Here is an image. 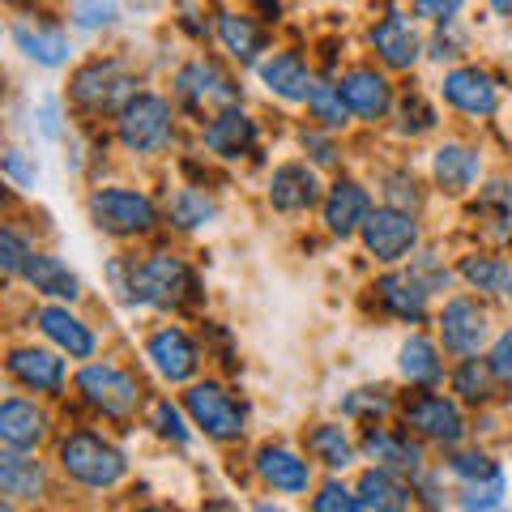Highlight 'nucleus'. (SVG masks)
<instances>
[{
  "mask_svg": "<svg viewBox=\"0 0 512 512\" xmlns=\"http://www.w3.org/2000/svg\"><path fill=\"white\" fill-rule=\"evenodd\" d=\"M393 116H397V133L402 137H427V133H436L440 128V111L431 107L419 90H406L402 99H397V107H393Z\"/></svg>",
  "mask_w": 512,
  "mask_h": 512,
  "instance_id": "ea45409f",
  "label": "nucleus"
},
{
  "mask_svg": "<svg viewBox=\"0 0 512 512\" xmlns=\"http://www.w3.org/2000/svg\"><path fill=\"white\" fill-rule=\"evenodd\" d=\"M90 222L111 239H146L163 227V205L146 188L128 184H99L86 201Z\"/></svg>",
  "mask_w": 512,
  "mask_h": 512,
  "instance_id": "20e7f679",
  "label": "nucleus"
},
{
  "mask_svg": "<svg viewBox=\"0 0 512 512\" xmlns=\"http://www.w3.org/2000/svg\"><path fill=\"white\" fill-rule=\"evenodd\" d=\"M402 427L410 436H419L423 444H440V448H461L466 440V414H461V402L453 393H410L402 402Z\"/></svg>",
  "mask_w": 512,
  "mask_h": 512,
  "instance_id": "9d476101",
  "label": "nucleus"
},
{
  "mask_svg": "<svg viewBox=\"0 0 512 512\" xmlns=\"http://www.w3.org/2000/svg\"><path fill=\"white\" fill-rule=\"evenodd\" d=\"M35 128L47 137V141H64V133H69V120H64V103L56 99V94H43L39 107H35Z\"/></svg>",
  "mask_w": 512,
  "mask_h": 512,
  "instance_id": "8fccbe9b",
  "label": "nucleus"
},
{
  "mask_svg": "<svg viewBox=\"0 0 512 512\" xmlns=\"http://www.w3.org/2000/svg\"><path fill=\"white\" fill-rule=\"evenodd\" d=\"M436 333H440V350L453 359H483V350L495 342V325H491V308L478 295H453L444 299V308L436 312Z\"/></svg>",
  "mask_w": 512,
  "mask_h": 512,
  "instance_id": "423d86ee",
  "label": "nucleus"
},
{
  "mask_svg": "<svg viewBox=\"0 0 512 512\" xmlns=\"http://www.w3.org/2000/svg\"><path fill=\"white\" fill-rule=\"evenodd\" d=\"M470 218H474V231L495 252L512 248V180L508 175H495V180L478 188V197L470 201Z\"/></svg>",
  "mask_w": 512,
  "mask_h": 512,
  "instance_id": "a878e982",
  "label": "nucleus"
},
{
  "mask_svg": "<svg viewBox=\"0 0 512 512\" xmlns=\"http://www.w3.org/2000/svg\"><path fill=\"white\" fill-rule=\"evenodd\" d=\"M180 406L188 410L192 427H197L205 440H214V444L244 440L248 410H244V402H239V397L222 380H197V384H188V393H184Z\"/></svg>",
  "mask_w": 512,
  "mask_h": 512,
  "instance_id": "0eeeda50",
  "label": "nucleus"
},
{
  "mask_svg": "<svg viewBox=\"0 0 512 512\" xmlns=\"http://www.w3.org/2000/svg\"><path fill=\"white\" fill-rule=\"evenodd\" d=\"M22 282L35 295L56 299V303H77V299H82V278H77L56 252H43V248L30 252V261L22 269Z\"/></svg>",
  "mask_w": 512,
  "mask_h": 512,
  "instance_id": "2f4dec72",
  "label": "nucleus"
},
{
  "mask_svg": "<svg viewBox=\"0 0 512 512\" xmlns=\"http://www.w3.org/2000/svg\"><path fill=\"white\" fill-rule=\"evenodd\" d=\"M448 389H453L461 406L487 410L495 402V393H500V380H495L487 359H457V367L448 372Z\"/></svg>",
  "mask_w": 512,
  "mask_h": 512,
  "instance_id": "e433bc0d",
  "label": "nucleus"
},
{
  "mask_svg": "<svg viewBox=\"0 0 512 512\" xmlns=\"http://www.w3.org/2000/svg\"><path fill=\"white\" fill-rule=\"evenodd\" d=\"M180 30H184V35H192V39H205V35H210V26L197 18V9H180Z\"/></svg>",
  "mask_w": 512,
  "mask_h": 512,
  "instance_id": "13d9d810",
  "label": "nucleus"
},
{
  "mask_svg": "<svg viewBox=\"0 0 512 512\" xmlns=\"http://www.w3.org/2000/svg\"><path fill=\"white\" fill-rule=\"evenodd\" d=\"M410 274L414 278H419L423 286H427V291L431 295H436V291H448V286H453V278H457V269H448L444 261H440V256L436 252H419V256H414V261H410Z\"/></svg>",
  "mask_w": 512,
  "mask_h": 512,
  "instance_id": "49530a36",
  "label": "nucleus"
},
{
  "mask_svg": "<svg viewBox=\"0 0 512 512\" xmlns=\"http://www.w3.org/2000/svg\"><path fill=\"white\" fill-rule=\"evenodd\" d=\"M214 218H218V201L201 184L175 188V192H167V201H163V222L171 231L192 235V231H205Z\"/></svg>",
  "mask_w": 512,
  "mask_h": 512,
  "instance_id": "c9c22d12",
  "label": "nucleus"
},
{
  "mask_svg": "<svg viewBox=\"0 0 512 512\" xmlns=\"http://www.w3.org/2000/svg\"><path fill=\"white\" fill-rule=\"evenodd\" d=\"M52 436V414L39 402H26V397H5L0 406V440L13 453H39V444Z\"/></svg>",
  "mask_w": 512,
  "mask_h": 512,
  "instance_id": "c85d7f7f",
  "label": "nucleus"
},
{
  "mask_svg": "<svg viewBox=\"0 0 512 512\" xmlns=\"http://www.w3.org/2000/svg\"><path fill=\"white\" fill-rule=\"evenodd\" d=\"M5 372L18 389L35 397H60L69 384V363L52 346H13L5 355Z\"/></svg>",
  "mask_w": 512,
  "mask_h": 512,
  "instance_id": "4468645a",
  "label": "nucleus"
},
{
  "mask_svg": "<svg viewBox=\"0 0 512 512\" xmlns=\"http://www.w3.org/2000/svg\"><path fill=\"white\" fill-rule=\"evenodd\" d=\"M495 512H508V508H495Z\"/></svg>",
  "mask_w": 512,
  "mask_h": 512,
  "instance_id": "0e129e2a",
  "label": "nucleus"
},
{
  "mask_svg": "<svg viewBox=\"0 0 512 512\" xmlns=\"http://www.w3.org/2000/svg\"><path fill=\"white\" fill-rule=\"evenodd\" d=\"M252 474L256 483L269 487L274 495H308L312 491V461L308 453H295L286 444H261L252 453Z\"/></svg>",
  "mask_w": 512,
  "mask_h": 512,
  "instance_id": "6ab92c4d",
  "label": "nucleus"
},
{
  "mask_svg": "<svg viewBox=\"0 0 512 512\" xmlns=\"http://www.w3.org/2000/svg\"><path fill=\"white\" fill-rule=\"evenodd\" d=\"M5 180H9L13 188H35V180H39V163H30L26 150L9 146V150H5Z\"/></svg>",
  "mask_w": 512,
  "mask_h": 512,
  "instance_id": "864d4df0",
  "label": "nucleus"
},
{
  "mask_svg": "<svg viewBox=\"0 0 512 512\" xmlns=\"http://www.w3.org/2000/svg\"><path fill=\"white\" fill-rule=\"evenodd\" d=\"M397 372H402V380L410 384V389H419V393L440 389V380H444V350H440V342L427 338V333H410V338L397 346Z\"/></svg>",
  "mask_w": 512,
  "mask_h": 512,
  "instance_id": "473e14b6",
  "label": "nucleus"
},
{
  "mask_svg": "<svg viewBox=\"0 0 512 512\" xmlns=\"http://www.w3.org/2000/svg\"><path fill=\"white\" fill-rule=\"evenodd\" d=\"M372 210H376V201H372V192H367V184L342 175V180H333L325 188V201H320V222H325V231L333 239H355L367 227Z\"/></svg>",
  "mask_w": 512,
  "mask_h": 512,
  "instance_id": "a211bd4d",
  "label": "nucleus"
},
{
  "mask_svg": "<svg viewBox=\"0 0 512 512\" xmlns=\"http://www.w3.org/2000/svg\"><path fill=\"white\" fill-rule=\"evenodd\" d=\"M107 278L128 308H158V312H188L205 299L201 278L180 252H150V256H116Z\"/></svg>",
  "mask_w": 512,
  "mask_h": 512,
  "instance_id": "f257e3e1",
  "label": "nucleus"
},
{
  "mask_svg": "<svg viewBox=\"0 0 512 512\" xmlns=\"http://www.w3.org/2000/svg\"><path fill=\"white\" fill-rule=\"evenodd\" d=\"M116 141L137 158L171 150V141H175V103L167 99V94H158V90H141L137 99L116 116Z\"/></svg>",
  "mask_w": 512,
  "mask_h": 512,
  "instance_id": "39448f33",
  "label": "nucleus"
},
{
  "mask_svg": "<svg viewBox=\"0 0 512 512\" xmlns=\"http://www.w3.org/2000/svg\"><path fill=\"white\" fill-rule=\"evenodd\" d=\"M359 453L372 461V466L402 474V478H410V483H414L419 474H427V448H423L419 436H410L406 427H389V423L363 427Z\"/></svg>",
  "mask_w": 512,
  "mask_h": 512,
  "instance_id": "f8f14e48",
  "label": "nucleus"
},
{
  "mask_svg": "<svg viewBox=\"0 0 512 512\" xmlns=\"http://www.w3.org/2000/svg\"><path fill=\"white\" fill-rule=\"evenodd\" d=\"M303 453H308L316 466H325L329 474H346L363 457L359 440L350 436L342 423H312L308 431H303Z\"/></svg>",
  "mask_w": 512,
  "mask_h": 512,
  "instance_id": "72a5a7b5",
  "label": "nucleus"
},
{
  "mask_svg": "<svg viewBox=\"0 0 512 512\" xmlns=\"http://www.w3.org/2000/svg\"><path fill=\"white\" fill-rule=\"evenodd\" d=\"M487 363H491L495 380H500V389L512 393V325L495 333V342H491V350H487Z\"/></svg>",
  "mask_w": 512,
  "mask_h": 512,
  "instance_id": "3c124183",
  "label": "nucleus"
},
{
  "mask_svg": "<svg viewBox=\"0 0 512 512\" xmlns=\"http://www.w3.org/2000/svg\"><path fill=\"white\" fill-rule=\"evenodd\" d=\"M150 427H154V436L158 440H167L175 448H188L192 444V419H188V410L184 406H175L171 397H158V402L150 406Z\"/></svg>",
  "mask_w": 512,
  "mask_h": 512,
  "instance_id": "a19ab883",
  "label": "nucleus"
},
{
  "mask_svg": "<svg viewBox=\"0 0 512 512\" xmlns=\"http://www.w3.org/2000/svg\"><path fill=\"white\" fill-rule=\"evenodd\" d=\"M116 18H120L116 5H69V22L77 30H107L116 26Z\"/></svg>",
  "mask_w": 512,
  "mask_h": 512,
  "instance_id": "603ef678",
  "label": "nucleus"
},
{
  "mask_svg": "<svg viewBox=\"0 0 512 512\" xmlns=\"http://www.w3.org/2000/svg\"><path fill=\"white\" fill-rule=\"evenodd\" d=\"M359 244L376 265L393 269V265L414 261V256L423 252V222H419V214L393 210V205H376L372 218H367V227L359 231Z\"/></svg>",
  "mask_w": 512,
  "mask_h": 512,
  "instance_id": "1a4fd4ad",
  "label": "nucleus"
},
{
  "mask_svg": "<svg viewBox=\"0 0 512 512\" xmlns=\"http://www.w3.org/2000/svg\"><path fill=\"white\" fill-rule=\"evenodd\" d=\"M265 197H269V205H274L278 214H308V210H316V205L325 201V184H320V175H316L312 163L291 158V163H278L274 171H269Z\"/></svg>",
  "mask_w": 512,
  "mask_h": 512,
  "instance_id": "412c9836",
  "label": "nucleus"
},
{
  "mask_svg": "<svg viewBox=\"0 0 512 512\" xmlns=\"http://www.w3.org/2000/svg\"><path fill=\"white\" fill-rule=\"evenodd\" d=\"M252 512H282V508H278V504H269V500H261V504H256Z\"/></svg>",
  "mask_w": 512,
  "mask_h": 512,
  "instance_id": "052dcab7",
  "label": "nucleus"
},
{
  "mask_svg": "<svg viewBox=\"0 0 512 512\" xmlns=\"http://www.w3.org/2000/svg\"><path fill=\"white\" fill-rule=\"evenodd\" d=\"M444 470L453 474V478H461V487L466 483H478V478H487V474H495L500 470V461H495L487 448H448V461H444Z\"/></svg>",
  "mask_w": 512,
  "mask_h": 512,
  "instance_id": "c03bdc74",
  "label": "nucleus"
},
{
  "mask_svg": "<svg viewBox=\"0 0 512 512\" xmlns=\"http://www.w3.org/2000/svg\"><path fill=\"white\" fill-rule=\"evenodd\" d=\"M299 146H303V154H308L312 167H338V158H342L338 137H333V133H320V128H303V133H299Z\"/></svg>",
  "mask_w": 512,
  "mask_h": 512,
  "instance_id": "de8ad7c7",
  "label": "nucleus"
},
{
  "mask_svg": "<svg viewBox=\"0 0 512 512\" xmlns=\"http://www.w3.org/2000/svg\"><path fill=\"white\" fill-rule=\"evenodd\" d=\"M380 197H384V205H393V210L419 214V205H423V184H419V175H414L410 167H393V171L380 175Z\"/></svg>",
  "mask_w": 512,
  "mask_h": 512,
  "instance_id": "79ce46f5",
  "label": "nucleus"
},
{
  "mask_svg": "<svg viewBox=\"0 0 512 512\" xmlns=\"http://www.w3.org/2000/svg\"><path fill=\"white\" fill-rule=\"evenodd\" d=\"M73 389H77V402L86 410H94L99 419H111V423L133 419L137 406H141L137 376H128L116 363H86L82 372L73 376Z\"/></svg>",
  "mask_w": 512,
  "mask_h": 512,
  "instance_id": "6e6552de",
  "label": "nucleus"
},
{
  "mask_svg": "<svg viewBox=\"0 0 512 512\" xmlns=\"http://www.w3.org/2000/svg\"><path fill=\"white\" fill-rule=\"evenodd\" d=\"M504 303H508V308H512V286H508V295H504Z\"/></svg>",
  "mask_w": 512,
  "mask_h": 512,
  "instance_id": "e2e57ef3",
  "label": "nucleus"
},
{
  "mask_svg": "<svg viewBox=\"0 0 512 512\" xmlns=\"http://www.w3.org/2000/svg\"><path fill=\"white\" fill-rule=\"evenodd\" d=\"M457 278L470 286L478 299H504L512 286V256L495 248H470L457 256Z\"/></svg>",
  "mask_w": 512,
  "mask_h": 512,
  "instance_id": "c756f323",
  "label": "nucleus"
},
{
  "mask_svg": "<svg viewBox=\"0 0 512 512\" xmlns=\"http://www.w3.org/2000/svg\"><path fill=\"white\" fill-rule=\"evenodd\" d=\"M133 512H167V508H133Z\"/></svg>",
  "mask_w": 512,
  "mask_h": 512,
  "instance_id": "680f3d73",
  "label": "nucleus"
},
{
  "mask_svg": "<svg viewBox=\"0 0 512 512\" xmlns=\"http://www.w3.org/2000/svg\"><path fill=\"white\" fill-rule=\"evenodd\" d=\"M30 325H35L47 346L60 350L64 359H94L99 355V333L86 316H77L69 303H39L35 312H30Z\"/></svg>",
  "mask_w": 512,
  "mask_h": 512,
  "instance_id": "ddd939ff",
  "label": "nucleus"
},
{
  "mask_svg": "<svg viewBox=\"0 0 512 512\" xmlns=\"http://www.w3.org/2000/svg\"><path fill=\"white\" fill-rule=\"evenodd\" d=\"M483 180V150L470 146L461 137H448L431 150V184H436L444 197H470Z\"/></svg>",
  "mask_w": 512,
  "mask_h": 512,
  "instance_id": "aec40b11",
  "label": "nucleus"
},
{
  "mask_svg": "<svg viewBox=\"0 0 512 512\" xmlns=\"http://www.w3.org/2000/svg\"><path fill=\"white\" fill-rule=\"evenodd\" d=\"M171 94H175V103L188 107V111H201L205 103H214L218 111H227V107L239 103V94H244V90L235 86V77L222 69L218 60H210V56H192L188 64H180V69H175V77H171Z\"/></svg>",
  "mask_w": 512,
  "mask_h": 512,
  "instance_id": "9b49d317",
  "label": "nucleus"
},
{
  "mask_svg": "<svg viewBox=\"0 0 512 512\" xmlns=\"http://www.w3.org/2000/svg\"><path fill=\"white\" fill-rule=\"evenodd\" d=\"M146 359L167 384H197L201 372V346L188 329L180 325H163L146 338Z\"/></svg>",
  "mask_w": 512,
  "mask_h": 512,
  "instance_id": "f3484780",
  "label": "nucleus"
},
{
  "mask_svg": "<svg viewBox=\"0 0 512 512\" xmlns=\"http://www.w3.org/2000/svg\"><path fill=\"white\" fill-rule=\"evenodd\" d=\"M414 500H419L423 512H444L448 491L440 487V474H436V470H427V474L414 478Z\"/></svg>",
  "mask_w": 512,
  "mask_h": 512,
  "instance_id": "5fc2aeb1",
  "label": "nucleus"
},
{
  "mask_svg": "<svg viewBox=\"0 0 512 512\" xmlns=\"http://www.w3.org/2000/svg\"><path fill=\"white\" fill-rule=\"evenodd\" d=\"M504 495H508V474L495 470L487 478H478V483L461 487V508L466 512H495V508H508Z\"/></svg>",
  "mask_w": 512,
  "mask_h": 512,
  "instance_id": "37998d69",
  "label": "nucleus"
},
{
  "mask_svg": "<svg viewBox=\"0 0 512 512\" xmlns=\"http://www.w3.org/2000/svg\"><path fill=\"white\" fill-rule=\"evenodd\" d=\"M338 410H342V419L372 427V423H384L393 410H402V406L393 402L389 384H363V389H350V393H342Z\"/></svg>",
  "mask_w": 512,
  "mask_h": 512,
  "instance_id": "4c0bfd02",
  "label": "nucleus"
},
{
  "mask_svg": "<svg viewBox=\"0 0 512 512\" xmlns=\"http://www.w3.org/2000/svg\"><path fill=\"white\" fill-rule=\"evenodd\" d=\"M338 90H342V103L350 107V116H359L363 124H376V120H389L393 116V86L384 69H372V64H359V69H346L338 77Z\"/></svg>",
  "mask_w": 512,
  "mask_h": 512,
  "instance_id": "5701e85b",
  "label": "nucleus"
},
{
  "mask_svg": "<svg viewBox=\"0 0 512 512\" xmlns=\"http://www.w3.org/2000/svg\"><path fill=\"white\" fill-rule=\"evenodd\" d=\"M56 461H60V474L86 491H111V487H120L128 474L124 448L90 427L69 431V436L56 444Z\"/></svg>",
  "mask_w": 512,
  "mask_h": 512,
  "instance_id": "7ed1b4c3",
  "label": "nucleus"
},
{
  "mask_svg": "<svg viewBox=\"0 0 512 512\" xmlns=\"http://www.w3.org/2000/svg\"><path fill=\"white\" fill-rule=\"evenodd\" d=\"M312 512H363V500L355 487H346L342 478H329L320 483L316 495H312Z\"/></svg>",
  "mask_w": 512,
  "mask_h": 512,
  "instance_id": "a18cd8bd",
  "label": "nucleus"
},
{
  "mask_svg": "<svg viewBox=\"0 0 512 512\" xmlns=\"http://www.w3.org/2000/svg\"><path fill=\"white\" fill-rule=\"evenodd\" d=\"M461 52H466V35H461L457 26H440V30H436V39L427 43V56H431V60H440V64H444V60H457Z\"/></svg>",
  "mask_w": 512,
  "mask_h": 512,
  "instance_id": "6e6d98bb",
  "label": "nucleus"
},
{
  "mask_svg": "<svg viewBox=\"0 0 512 512\" xmlns=\"http://www.w3.org/2000/svg\"><path fill=\"white\" fill-rule=\"evenodd\" d=\"M372 299L380 316L397 320V325H427L431 320V291L410 269H384L372 282Z\"/></svg>",
  "mask_w": 512,
  "mask_h": 512,
  "instance_id": "dca6fc26",
  "label": "nucleus"
},
{
  "mask_svg": "<svg viewBox=\"0 0 512 512\" xmlns=\"http://www.w3.org/2000/svg\"><path fill=\"white\" fill-rule=\"evenodd\" d=\"M410 13H414V18L436 22V26H457V13H461V5H457V0H414Z\"/></svg>",
  "mask_w": 512,
  "mask_h": 512,
  "instance_id": "4d7b16f0",
  "label": "nucleus"
},
{
  "mask_svg": "<svg viewBox=\"0 0 512 512\" xmlns=\"http://www.w3.org/2000/svg\"><path fill=\"white\" fill-rule=\"evenodd\" d=\"M214 35L222 43V52H227L239 69H261L265 64V52H269V35H265V26L252 18V13L244 9H218V18H214Z\"/></svg>",
  "mask_w": 512,
  "mask_h": 512,
  "instance_id": "bb28decb",
  "label": "nucleus"
},
{
  "mask_svg": "<svg viewBox=\"0 0 512 512\" xmlns=\"http://www.w3.org/2000/svg\"><path fill=\"white\" fill-rule=\"evenodd\" d=\"M0 491H5V500H13V504H39L43 495L52 491V474H47V466L35 453H13V448H5V457H0Z\"/></svg>",
  "mask_w": 512,
  "mask_h": 512,
  "instance_id": "7c9ffc66",
  "label": "nucleus"
},
{
  "mask_svg": "<svg viewBox=\"0 0 512 512\" xmlns=\"http://www.w3.org/2000/svg\"><path fill=\"white\" fill-rule=\"evenodd\" d=\"M256 141H261V124L244 107L214 111L210 124H201V146L222 163H239V158L256 154Z\"/></svg>",
  "mask_w": 512,
  "mask_h": 512,
  "instance_id": "b1692460",
  "label": "nucleus"
},
{
  "mask_svg": "<svg viewBox=\"0 0 512 512\" xmlns=\"http://www.w3.org/2000/svg\"><path fill=\"white\" fill-rule=\"evenodd\" d=\"M13 47L39 69H64L73 56V43H69V30L52 18H18L13 22Z\"/></svg>",
  "mask_w": 512,
  "mask_h": 512,
  "instance_id": "393cba45",
  "label": "nucleus"
},
{
  "mask_svg": "<svg viewBox=\"0 0 512 512\" xmlns=\"http://www.w3.org/2000/svg\"><path fill=\"white\" fill-rule=\"evenodd\" d=\"M303 107H308V120H312V128H320V133H342L350 124V107L342 103L338 77H316V86H312Z\"/></svg>",
  "mask_w": 512,
  "mask_h": 512,
  "instance_id": "58836bf2",
  "label": "nucleus"
},
{
  "mask_svg": "<svg viewBox=\"0 0 512 512\" xmlns=\"http://www.w3.org/2000/svg\"><path fill=\"white\" fill-rule=\"evenodd\" d=\"M355 491L363 500V512H410L414 504V483L393 470H380V466H367L355 478Z\"/></svg>",
  "mask_w": 512,
  "mask_h": 512,
  "instance_id": "f704fd0d",
  "label": "nucleus"
},
{
  "mask_svg": "<svg viewBox=\"0 0 512 512\" xmlns=\"http://www.w3.org/2000/svg\"><path fill=\"white\" fill-rule=\"evenodd\" d=\"M367 47H372L376 60L393 73L414 69L419 56H423L419 30H414L410 18H402V9H384V18H376L372 26H367Z\"/></svg>",
  "mask_w": 512,
  "mask_h": 512,
  "instance_id": "4be33fe9",
  "label": "nucleus"
},
{
  "mask_svg": "<svg viewBox=\"0 0 512 512\" xmlns=\"http://www.w3.org/2000/svg\"><path fill=\"white\" fill-rule=\"evenodd\" d=\"M201 512H244L235 500H227V495H214V500H205V508Z\"/></svg>",
  "mask_w": 512,
  "mask_h": 512,
  "instance_id": "bf43d9fd",
  "label": "nucleus"
},
{
  "mask_svg": "<svg viewBox=\"0 0 512 512\" xmlns=\"http://www.w3.org/2000/svg\"><path fill=\"white\" fill-rule=\"evenodd\" d=\"M440 99L470 120H491L500 111V82L478 64H453L440 82Z\"/></svg>",
  "mask_w": 512,
  "mask_h": 512,
  "instance_id": "2eb2a0df",
  "label": "nucleus"
},
{
  "mask_svg": "<svg viewBox=\"0 0 512 512\" xmlns=\"http://www.w3.org/2000/svg\"><path fill=\"white\" fill-rule=\"evenodd\" d=\"M261 86L282 103H308V94L316 86L312 60L299 52V47H282V52H269L261 69Z\"/></svg>",
  "mask_w": 512,
  "mask_h": 512,
  "instance_id": "cd10ccee",
  "label": "nucleus"
},
{
  "mask_svg": "<svg viewBox=\"0 0 512 512\" xmlns=\"http://www.w3.org/2000/svg\"><path fill=\"white\" fill-rule=\"evenodd\" d=\"M137 73L128 69L120 56H90L86 64H77L69 77V103L82 111L86 120H116L120 111L137 99Z\"/></svg>",
  "mask_w": 512,
  "mask_h": 512,
  "instance_id": "f03ea898",
  "label": "nucleus"
},
{
  "mask_svg": "<svg viewBox=\"0 0 512 512\" xmlns=\"http://www.w3.org/2000/svg\"><path fill=\"white\" fill-rule=\"evenodd\" d=\"M30 252H35V248H30L26 239L18 235V227H5V231H0V269H5V278H22Z\"/></svg>",
  "mask_w": 512,
  "mask_h": 512,
  "instance_id": "09e8293b",
  "label": "nucleus"
}]
</instances>
